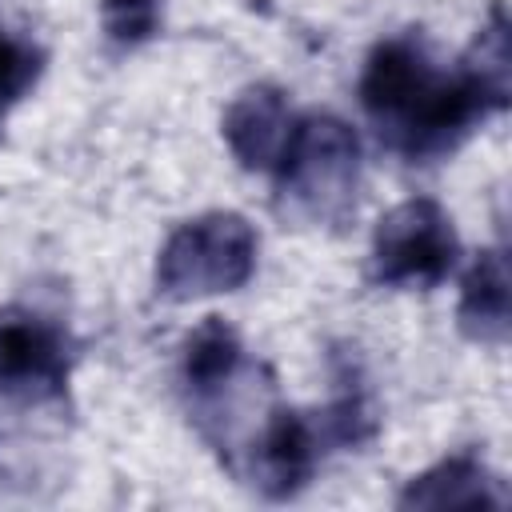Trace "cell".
<instances>
[{
	"mask_svg": "<svg viewBox=\"0 0 512 512\" xmlns=\"http://www.w3.org/2000/svg\"><path fill=\"white\" fill-rule=\"evenodd\" d=\"M460 328L480 344L508 340V260L500 248H484L460 284Z\"/></svg>",
	"mask_w": 512,
	"mask_h": 512,
	"instance_id": "30bf717a",
	"label": "cell"
},
{
	"mask_svg": "<svg viewBox=\"0 0 512 512\" xmlns=\"http://www.w3.org/2000/svg\"><path fill=\"white\" fill-rule=\"evenodd\" d=\"M400 508H500L504 496L496 488V476L480 464L472 452H456L440 460L436 468L408 480V488L396 500Z\"/></svg>",
	"mask_w": 512,
	"mask_h": 512,
	"instance_id": "9c48e42d",
	"label": "cell"
},
{
	"mask_svg": "<svg viewBox=\"0 0 512 512\" xmlns=\"http://www.w3.org/2000/svg\"><path fill=\"white\" fill-rule=\"evenodd\" d=\"M436 80L432 56L420 36H392L372 48L364 76H360V104L376 120L380 136L392 140V132L404 124V116L416 108V100Z\"/></svg>",
	"mask_w": 512,
	"mask_h": 512,
	"instance_id": "5b68a950",
	"label": "cell"
},
{
	"mask_svg": "<svg viewBox=\"0 0 512 512\" xmlns=\"http://www.w3.org/2000/svg\"><path fill=\"white\" fill-rule=\"evenodd\" d=\"M184 384L196 400V408H208L216 400H224L232 388H240V380L252 372L240 336L220 320L208 316L184 344Z\"/></svg>",
	"mask_w": 512,
	"mask_h": 512,
	"instance_id": "ba28073f",
	"label": "cell"
},
{
	"mask_svg": "<svg viewBox=\"0 0 512 512\" xmlns=\"http://www.w3.org/2000/svg\"><path fill=\"white\" fill-rule=\"evenodd\" d=\"M456 256L452 216L428 196L396 204L372 236V276L388 288H436L456 268Z\"/></svg>",
	"mask_w": 512,
	"mask_h": 512,
	"instance_id": "3957f363",
	"label": "cell"
},
{
	"mask_svg": "<svg viewBox=\"0 0 512 512\" xmlns=\"http://www.w3.org/2000/svg\"><path fill=\"white\" fill-rule=\"evenodd\" d=\"M68 336L32 308H0V388L32 400L64 396Z\"/></svg>",
	"mask_w": 512,
	"mask_h": 512,
	"instance_id": "277c9868",
	"label": "cell"
},
{
	"mask_svg": "<svg viewBox=\"0 0 512 512\" xmlns=\"http://www.w3.org/2000/svg\"><path fill=\"white\" fill-rule=\"evenodd\" d=\"M276 208L300 224H340L356 208L360 136L340 116H296L292 140L272 168Z\"/></svg>",
	"mask_w": 512,
	"mask_h": 512,
	"instance_id": "6da1fadb",
	"label": "cell"
},
{
	"mask_svg": "<svg viewBox=\"0 0 512 512\" xmlns=\"http://www.w3.org/2000/svg\"><path fill=\"white\" fill-rule=\"evenodd\" d=\"M100 20L108 40L132 48L156 36L160 28V0H100Z\"/></svg>",
	"mask_w": 512,
	"mask_h": 512,
	"instance_id": "8fae6325",
	"label": "cell"
},
{
	"mask_svg": "<svg viewBox=\"0 0 512 512\" xmlns=\"http://www.w3.org/2000/svg\"><path fill=\"white\" fill-rule=\"evenodd\" d=\"M256 228L240 212H204L184 220L156 260V292L168 300H196L236 292L256 272Z\"/></svg>",
	"mask_w": 512,
	"mask_h": 512,
	"instance_id": "7a4b0ae2",
	"label": "cell"
},
{
	"mask_svg": "<svg viewBox=\"0 0 512 512\" xmlns=\"http://www.w3.org/2000/svg\"><path fill=\"white\" fill-rule=\"evenodd\" d=\"M296 116L288 108V96L272 84L244 88L228 112H224V140L232 156L252 172H272L292 140Z\"/></svg>",
	"mask_w": 512,
	"mask_h": 512,
	"instance_id": "52a82bcc",
	"label": "cell"
},
{
	"mask_svg": "<svg viewBox=\"0 0 512 512\" xmlns=\"http://www.w3.org/2000/svg\"><path fill=\"white\" fill-rule=\"evenodd\" d=\"M40 68H44L40 48L0 32V116L40 80Z\"/></svg>",
	"mask_w": 512,
	"mask_h": 512,
	"instance_id": "7c38bea8",
	"label": "cell"
},
{
	"mask_svg": "<svg viewBox=\"0 0 512 512\" xmlns=\"http://www.w3.org/2000/svg\"><path fill=\"white\" fill-rule=\"evenodd\" d=\"M324 440L328 436H324L320 420H308L296 408H276L264 420L260 440L252 448V476H256L260 492L272 500L296 496L312 480Z\"/></svg>",
	"mask_w": 512,
	"mask_h": 512,
	"instance_id": "8992f818",
	"label": "cell"
}]
</instances>
